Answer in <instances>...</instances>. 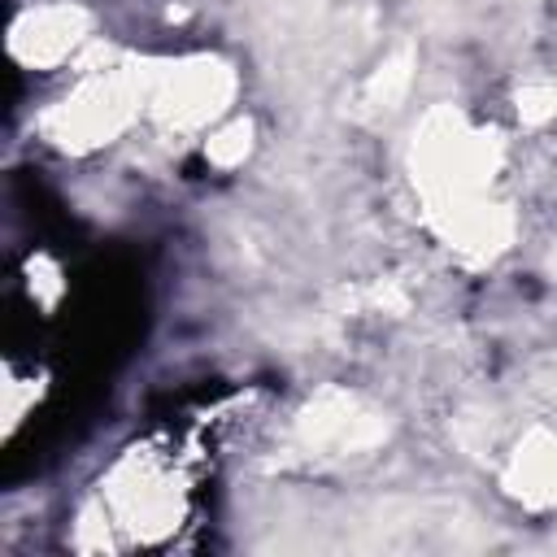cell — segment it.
Here are the masks:
<instances>
[{
  "label": "cell",
  "instance_id": "1",
  "mask_svg": "<svg viewBox=\"0 0 557 557\" xmlns=\"http://www.w3.org/2000/svg\"><path fill=\"white\" fill-rule=\"evenodd\" d=\"M100 509L113 513V531H126L131 540H148L165 531L178 518V487L161 457H126L109 483L100 487Z\"/></svg>",
  "mask_w": 557,
  "mask_h": 557
},
{
  "label": "cell",
  "instance_id": "2",
  "mask_svg": "<svg viewBox=\"0 0 557 557\" xmlns=\"http://www.w3.org/2000/svg\"><path fill=\"white\" fill-rule=\"evenodd\" d=\"M144 104V87L131 83L122 70L113 74H87L61 104L48 113V135L65 148H91L104 135L122 131L131 109Z\"/></svg>",
  "mask_w": 557,
  "mask_h": 557
},
{
  "label": "cell",
  "instance_id": "3",
  "mask_svg": "<svg viewBox=\"0 0 557 557\" xmlns=\"http://www.w3.org/2000/svg\"><path fill=\"white\" fill-rule=\"evenodd\" d=\"M91 30V13L61 0V4H30L13 17L9 30V48L26 70H57L61 61H70Z\"/></svg>",
  "mask_w": 557,
  "mask_h": 557
},
{
  "label": "cell",
  "instance_id": "4",
  "mask_svg": "<svg viewBox=\"0 0 557 557\" xmlns=\"http://www.w3.org/2000/svg\"><path fill=\"white\" fill-rule=\"evenodd\" d=\"M226 91H231V78L213 61H187V65H178V70L170 65L161 78H152L144 100L170 126H200L222 109Z\"/></svg>",
  "mask_w": 557,
  "mask_h": 557
},
{
  "label": "cell",
  "instance_id": "5",
  "mask_svg": "<svg viewBox=\"0 0 557 557\" xmlns=\"http://www.w3.org/2000/svg\"><path fill=\"white\" fill-rule=\"evenodd\" d=\"M513 492L531 505H548L557 500V444H544V448H518L513 453Z\"/></svg>",
  "mask_w": 557,
  "mask_h": 557
}]
</instances>
